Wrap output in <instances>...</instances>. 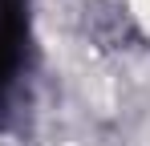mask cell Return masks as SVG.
<instances>
[{
  "label": "cell",
  "mask_w": 150,
  "mask_h": 146,
  "mask_svg": "<svg viewBox=\"0 0 150 146\" xmlns=\"http://www.w3.org/2000/svg\"><path fill=\"white\" fill-rule=\"evenodd\" d=\"M118 8H122V16H126L130 37L142 49H150V0H118Z\"/></svg>",
  "instance_id": "1"
}]
</instances>
